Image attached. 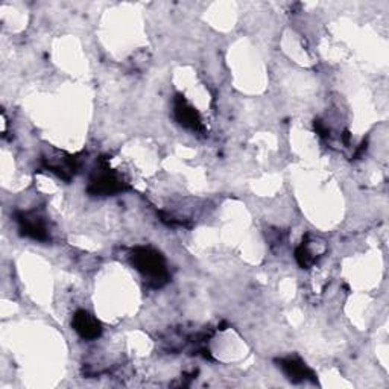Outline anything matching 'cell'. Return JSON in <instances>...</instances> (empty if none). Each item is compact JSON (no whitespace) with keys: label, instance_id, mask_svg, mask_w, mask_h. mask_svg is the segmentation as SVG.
<instances>
[{"label":"cell","instance_id":"6da1fadb","mask_svg":"<svg viewBox=\"0 0 389 389\" xmlns=\"http://www.w3.org/2000/svg\"><path fill=\"white\" fill-rule=\"evenodd\" d=\"M131 262L137 271H140L146 279L156 286L167 280L165 258L160 253L151 248H135L131 256Z\"/></svg>","mask_w":389,"mask_h":389},{"label":"cell","instance_id":"7a4b0ae2","mask_svg":"<svg viewBox=\"0 0 389 389\" xmlns=\"http://www.w3.org/2000/svg\"><path fill=\"white\" fill-rule=\"evenodd\" d=\"M88 190L93 194H104L105 197V194H113L124 190V181L116 174L105 169V172L97 174L94 178H92Z\"/></svg>","mask_w":389,"mask_h":389},{"label":"cell","instance_id":"3957f363","mask_svg":"<svg viewBox=\"0 0 389 389\" xmlns=\"http://www.w3.org/2000/svg\"><path fill=\"white\" fill-rule=\"evenodd\" d=\"M175 117L185 128L193 129V131H201L202 120L198 111L188 104V101L178 96L175 99Z\"/></svg>","mask_w":389,"mask_h":389},{"label":"cell","instance_id":"277c9868","mask_svg":"<svg viewBox=\"0 0 389 389\" xmlns=\"http://www.w3.org/2000/svg\"><path fill=\"white\" fill-rule=\"evenodd\" d=\"M19 222H20V231L24 234V236L35 239V240H47L49 239L46 224L40 216L31 215V213H23L19 217Z\"/></svg>","mask_w":389,"mask_h":389},{"label":"cell","instance_id":"5b68a950","mask_svg":"<svg viewBox=\"0 0 389 389\" xmlns=\"http://www.w3.org/2000/svg\"><path fill=\"white\" fill-rule=\"evenodd\" d=\"M73 327H75L79 336L84 339H96L102 333L101 324L85 311H78L75 313V316H73Z\"/></svg>","mask_w":389,"mask_h":389},{"label":"cell","instance_id":"8992f818","mask_svg":"<svg viewBox=\"0 0 389 389\" xmlns=\"http://www.w3.org/2000/svg\"><path fill=\"white\" fill-rule=\"evenodd\" d=\"M280 363H281L280 367L283 368V371H285L286 374L294 380H304V379L312 376L311 370L307 368L306 365L299 359L288 358V359H283Z\"/></svg>","mask_w":389,"mask_h":389},{"label":"cell","instance_id":"52a82bcc","mask_svg":"<svg viewBox=\"0 0 389 389\" xmlns=\"http://www.w3.org/2000/svg\"><path fill=\"white\" fill-rule=\"evenodd\" d=\"M295 258H297V262H298V265L301 266V267H309V266H312V263L315 262V257H313V253L312 251L307 248V245L306 243L303 242V245H299L298 248H297V251H295Z\"/></svg>","mask_w":389,"mask_h":389}]
</instances>
